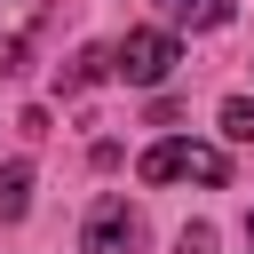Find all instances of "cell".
Returning <instances> with one entry per match:
<instances>
[{
    "instance_id": "obj_10",
    "label": "cell",
    "mask_w": 254,
    "mask_h": 254,
    "mask_svg": "<svg viewBox=\"0 0 254 254\" xmlns=\"http://www.w3.org/2000/svg\"><path fill=\"white\" fill-rule=\"evenodd\" d=\"M246 238H254V214H246Z\"/></svg>"
},
{
    "instance_id": "obj_4",
    "label": "cell",
    "mask_w": 254,
    "mask_h": 254,
    "mask_svg": "<svg viewBox=\"0 0 254 254\" xmlns=\"http://www.w3.org/2000/svg\"><path fill=\"white\" fill-rule=\"evenodd\" d=\"M48 8L56 0H0V71H16L32 56V40L48 32Z\"/></svg>"
},
{
    "instance_id": "obj_6",
    "label": "cell",
    "mask_w": 254,
    "mask_h": 254,
    "mask_svg": "<svg viewBox=\"0 0 254 254\" xmlns=\"http://www.w3.org/2000/svg\"><path fill=\"white\" fill-rule=\"evenodd\" d=\"M24 206H32V167L8 159V167H0V222H16Z\"/></svg>"
},
{
    "instance_id": "obj_8",
    "label": "cell",
    "mask_w": 254,
    "mask_h": 254,
    "mask_svg": "<svg viewBox=\"0 0 254 254\" xmlns=\"http://www.w3.org/2000/svg\"><path fill=\"white\" fill-rule=\"evenodd\" d=\"M103 64H111V56H95V48H87V56H71V64H64V87H87Z\"/></svg>"
},
{
    "instance_id": "obj_2",
    "label": "cell",
    "mask_w": 254,
    "mask_h": 254,
    "mask_svg": "<svg viewBox=\"0 0 254 254\" xmlns=\"http://www.w3.org/2000/svg\"><path fill=\"white\" fill-rule=\"evenodd\" d=\"M111 71H119L127 87H159V79L175 71V32H127V40L111 48Z\"/></svg>"
},
{
    "instance_id": "obj_1",
    "label": "cell",
    "mask_w": 254,
    "mask_h": 254,
    "mask_svg": "<svg viewBox=\"0 0 254 254\" xmlns=\"http://www.w3.org/2000/svg\"><path fill=\"white\" fill-rule=\"evenodd\" d=\"M230 175V159L214 151V143H151L143 151V183H222Z\"/></svg>"
},
{
    "instance_id": "obj_9",
    "label": "cell",
    "mask_w": 254,
    "mask_h": 254,
    "mask_svg": "<svg viewBox=\"0 0 254 254\" xmlns=\"http://www.w3.org/2000/svg\"><path fill=\"white\" fill-rule=\"evenodd\" d=\"M175 254H214V230H206V222H183V230H175Z\"/></svg>"
},
{
    "instance_id": "obj_3",
    "label": "cell",
    "mask_w": 254,
    "mask_h": 254,
    "mask_svg": "<svg viewBox=\"0 0 254 254\" xmlns=\"http://www.w3.org/2000/svg\"><path fill=\"white\" fill-rule=\"evenodd\" d=\"M79 246H87V254H135V246H143V214H135L127 198H95Z\"/></svg>"
},
{
    "instance_id": "obj_5",
    "label": "cell",
    "mask_w": 254,
    "mask_h": 254,
    "mask_svg": "<svg viewBox=\"0 0 254 254\" xmlns=\"http://www.w3.org/2000/svg\"><path fill=\"white\" fill-rule=\"evenodd\" d=\"M167 8V24H190V32H214V24H230V8L238 0H159Z\"/></svg>"
},
{
    "instance_id": "obj_7",
    "label": "cell",
    "mask_w": 254,
    "mask_h": 254,
    "mask_svg": "<svg viewBox=\"0 0 254 254\" xmlns=\"http://www.w3.org/2000/svg\"><path fill=\"white\" fill-rule=\"evenodd\" d=\"M222 135H230V143H254V103H246V95L222 103Z\"/></svg>"
}]
</instances>
